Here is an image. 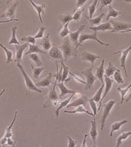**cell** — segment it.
<instances>
[{"label":"cell","instance_id":"obj_15","mask_svg":"<svg viewBox=\"0 0 131 147\" xmlns=\"http://www.w3.org/2000/svg\"><path fill=\"white\" fill-rule=\"evenodd\" d=\"M104 64L105 60L104 59H103L100 66L97 67V69H96V77L100 80L101 84H104Z\"/></svg>","mask_w":131,"mask_h":147},{"label":"cell","instance_id":"obj_47","mask_svg":"<svg viewBox=\"0 0 131 147\" xmlns=\"http://www.w3.org/2000/svg\"><path fill=\"white\" fill-rule=\"evenodd\" d=\"M113 0H100L99 2L100 3V9H102L103 8H104L105 6H108L109 5H110Z\"/></svg>","mask_w":131,"mask_h":147},{"label":"cell","instance_id":"obj_39","mask_svg":"<svg viewBox=\"0 0 131 147\" xmlns=\"http://www.w3.org/2000/svg\"><path fill=\"white\" fill-rule=\"evenodd\" d=\"M0 47L3 49V50L5 51V54H6V63H12V53L10 50H9L5 46H3V43H0Z\"/></svg>","mask_w":131,"mask_h":147},{"label":"cell","instance_id":"obj_18","mask_svg":"<svg viewBox=\"0 0 131 147\" xmlns=\"http://www.w3.org/2000/svg\"><path fill=\"white\" fill-rule=\"evenodd\" d=\"M90 29L93 30V32H98V31H107V30H113V26L110 23V22H105L103 24L98 25L97 26H91L90 27Z\"/></svg>","mask_w":131,"mask_h":147},{"label":"cell","instance_id":"obj_31","mask_svg":"<svg viewBox=\"0 0 131 147\" xmlns=\"http://www.w3.org/2000/svg\"><path fill=\"white\" fill-rule=\"evenodd\" d=\"M118 69L115 65H113V63L112 62H109V65L107 67V69H105V76H107L108 77H110L112 75H113V73L117 70Z\"/></svg>","mask_w":131,"mask_h":147},{"label":"cell","instance_id":"obj_34","mask_svg":"<svg viewBox=\"0 0 131 147\" xmlns=\"http://www.w3.org/2000/svg\"><path fill=\"white\" fill-rule=\"evenodd\" d=\"M61 66L63 68V72H62V82H64L67 79L68 74L70 73V69L67 65H66L65 63H63V61L61 62Z\"/></svg>","mask_w":131,"mask_h":147},{"label":"cell","instance_id":"obj_54","mask_svg":"<svg viewBox=\"0 0 131 147\" xmlns=\"http://www.w3.org/2000/svg\"><path fill=\"white\" fill-rule=\"evenodd\" d=\"M130 100H131V91L129 92L128 96H126V102H129Z\"/></svg>","mask_w":131,"mask_h":147},{"label":"cell","instance_id":"obj_4","mask_svg":"<svg viewBox=\"0 0 131 147\" xmlns=\"http://www.w3.org/2000/svg\"><path fill=\"white\" fill-rule=\"evenodd\" d=\"M59 48L60 49L63 55V59L66 62L68 60L69 58H70L71 56L73 55V46L70 44V38H66V39L63 42V43L61 46H59Z\"/></svg>","mask_w":131,"mask_h":147},{"label":"cell","instance_id":"obj_3","mask_svg":"<svg viewBox=\"0 0 131 147\" xmlns=\"http://www.w3.org/2000/svg\"><path fill=\"white\" fill-rule=\"evenodd\" d=\"M87 40H94V41H97V42L100 45H103V46H109V44L104 43L103 42L100 41V39L97 38V32H93V34H86V33H83L81 34L79 37V42H78L77 46H76L75 51H76L77 48L80 45H82L83 42L87 41Z\"/></svg>","mask_w":131,"mask_h":147},{"label":"cell","instance_id":"obj_43","mask_svg":"<svg viewBox=\"0 0 131 147\" xmlns=\"http://www.w3.org/2000/svg\"><path fill=\"white\" fill-rule=\"evenodd\" d=\"M130 87H131V83L128 86L125 87V88H124V89H122V88H118V89H117V90L120 92V96H121V102H120V104H122L123 102H124V99H125V96H126V94L127 93V92H128V90L130 89Z\"/></svg>","mask_w":131,"mask_h":147},{"label":"cell","instance_id":"obj_1","mask_svg":"<svg viewBox=\"0 0 131 147\" xmlns=\"http://www.w3.org/2000/svg\"><path fill=\"white\" fill-rule=\"evenodd\" d=\"M57 82H58V80L56 79L55 82H54L53 86L49 89V93L48 97L46 99V102L44 103V108H46V107H48L50 105H56V106L59 105V96L56 91V84H57Z\"/></svg>","mask_w":131,"mask_h":147},{"label":"cell","instance_id":"obj_49","mask_svg":"<svg viewBox=\"0 0 131 147\" xmlns=\"http://www.w3.org/2000/svg\"><path fill=\"white\" fill-rule=\"evenodd\" d=\"M68 140H69L68 147H75L76 146V140L72 139L70 136H68Z\"/></svg>","mask_w":131,"mask_h":147},{"label":"cell","instance_id":"obj_30","mask_svg":"<svg viewBox=\"0 0 131 147\" xmlns=\"http://www.w3.org/2000/svg\"><path fill=\"white\" fill-rule=\"evenodd\" d=\"M131 136V131L130 132H126V133H121L120 135L117 137V147H120L121 146L122 142L124 141V140H127L129 138V136Z\"/></svg>","mask_w":131,"mask_h":147},{"label":"cell","instance_id":"obj_16","mask_svg":"<svg viewBox=\"0 0 131 147\" xmlns=\"http://www.w3.org/2000/svg\"><path fill=\"white\" fill-rule=\"evenodd\" d=\"M58 88L60 90V94H59V99H62L63 96H65L66 95L75 94L76 92L72 90V89H68L67 87L66 86L63 82H60L59 83Z\"/></svg>","mask_w":131,"mask_h":147},{"label":"cell","instance_id":"obj_51","mask_svg":"<svg viewBox=\"0 0 131 147\" xmlns=\"http://www.w3.org/2000/svg\"><path fill=\"white\" fill-rule=\"evenodd\" d=\"M7 140H8L7 137H5V136L3 137L1 140H0V144L3 145V146H5V145L7 143Z\"/></svg>","mask_w":131,"mask_h":147},{"label":"cell","instance_id":"obj_57","mask_svg":"<svg viewBox=\"0 0 131 147\" xmlns=\"http://www.w3.org/2000/svg\"><path fill=\"white\" fill-rule=\"evenodd\" d=\"M5 89H3V90H2V92H0V97L2 96H3V95L4 94V92H5Z\"/></svg>","mask_w":131,"mask_h":147},{"label":"cell","instance_id":"obj_26","mask_svg":"<svg viewBox=\"0 0 131 147\" xmlns=\"http://www.w3.org/2000/svg\"><path fill=\"white\" fill-rule=\"evenodd\" d=\"M57 17H58V20L63 23V25H65L66 23L70 22L73 20V16L68 12L65 14H58Z\"/></svg>","mask_w":131,"mask_h":147},{"label":"cell","instance_id":"obj_37","mask_svg":"<svg viewBox=\"0 0 131 147\" xmlns=\"http://www.w3.org/2000/svg\"><path fill=\"white\" fill-rule=\"evenodd\" d=\"M84 11V8H79V9H76V10L74 11V13H73V20L75 21V22H79L81 18V16H82V13Z\"/></svg>","mask_w":131,"mask_h":147},{"label":"cell","instance_id":"obj_9","mask_svg":"<svg viewBox=\"0 0 131 147\" xmlns=\"http://www.w3.org/2000/svg\"><path fill=\"white\" fill-rule=\"evenodd\" d=\"M80 57L82 59L83 61H86V62H90L91 63V67H93V63H94L96 59H100L99 56H97L96 54L93 53H90L87 51H82L80 53Z\"/></svg>","mask_w":131,"mask_h":147},{"label":"cell","instance_id":"obj_59","mask_svg":"<svg viewBox=\"0 0 131 147\" xmlns=\"http://www.w3.org/2000/svg\"><path fill=\"white\" fill-rule=\"evenodd\" d=\"M11 1H12V0H7V3H9Z\"/></svg>","mask_w":131,"mask_h":147},{"label":"cell","instance_id":"obj_13","mask_svg":"<svg viewBox=\"0 0 131 147\" xmlns=\"http://www.w3.org/2000/svg\"><path fill=\"white\" fill-rule=\"evenodd\" d=\"M90 124H91V129H90V136L92 138L93 142V146H97V139L98 132H97L96 119L93 118V120L90 121Z\"/></svg>","mask_w":131,"mask_h":147},{"label":"cell","instance_id":"obj_27","mask_svg":"<svg viewBox=\"0 0 131 147\" xmlns=\"http://www.w3.org/2000/svg\"><path fill=\"white\" fill-rule=\"evenodd\" d=\"M29 51L26 53V56H28L31 53H42V54H45L46 51L42 50L41 49L39 48V46L36 45H32V44H29Z\"/></svg>","mask_w":131,"mask_h":147},{"label":"cell","instance_id":"obj_45","mask_svg":"<svg viewBox=\"0 0 131 147\" xmlns=\"http://www.w3.org/2000/svg\"><path fill=\"white\" fill-rule=\"evenodd\" d=\"M47 28L44 26H40L39 27V30L37 32V33L34 36V37L36 39H40V38H43L44 35V32L46 31Z\"/></svg>","mask_w":131,"mask_h":147},{"label":"cell","instance_id":"obj_22","mask_svg":"<svg viewBox=\"0 0 131 147\" xmlns=\"http://www.w3.org/2000/svg\"><path fill=\"white\" fill-rule=\"evenodd\" d=\"M127 122H128L127 120H123V121H120V122H114V123H112L111 131H110L109 136H110V137H112L114 132H117V131L120 130V129L121 128L122 125H124V124L127 123Z\"/></svg>","mask_w":131,"mask_h":147},{"label":"cell","instance_id":"obj_17","mask_svg":"<svg viewBox=\"0 0 131 147\" xmlns=\"http://www.w3.org/2000/svg\"><path fill=\"white\" fill-rule=\"evenodd\" d=\"M84 29H85V26L81 25L76 31L73 32H70V37L69 38H70L71 41L73 42V43L75 44L76 46H77L78 39H79V37L80 36V33H81V32H83V30Z\"/></svg>","mask_w":131,"mask_h":147},{"label":"cell","instance_id":"obj_8","mask_svg":"<svg viewBox=\"0 0 131 147\" xmlns=\"http://www.w3.org/2000/svg\"><path fill=\"white\" fill-rule=\"evenodd\" d=\"M110 23H111L112 26H113L112 32L124 31V30H126V29H129L131 28V24H130V23H126V22H118V21L112 20V21H110Z\"/></svg>","mask_w":131,"mask_h":147},{"label":"cell","instance_id":"obj_50","mask_svg":"<svg viewBox=\"0 0 131 147\" xmlns=\"http://www.w3.org/2000/svg\"><path fill=\"white\" fill-rule=\"evenodd\" d=\"M76 9L81 8L84 4H85L88 0H76Z\"/></svg>","mask_w":131,"mask_h":147},{"label":"cell","instance_id":"obj_56","mask_svg":"<svg viewBox=\"0 0 131 147\" xmlns=\"http://www.w3.org/2000/svg\"><path fill=\"white\" fill-rule=\"evenodd\" d=\"M131 32V28L129 29H126V30H124V31H121L120 32H122V33H124V32Z\"/></svg>","mask_w":131,"mask_h":147},{"label":"cell","instance_id":"obj_14","mask_svg":"<svg viewBox=\"0 0 131 147\" xmlns=\"http://www.w3.org/2000/svg\"><path fill=\"white\" fill-rule=\"evenodd\" d=\"M86 102H87V98L86 97H78V98H76V99H74V101H73L72 102H70L66 107L67 108H71V107H77L79 106H86Z\"/></svg>","mask_w":131,"mask_h":147},{"label":"cell","instance_id":"obj_52","mask_svg":"<svg viewBox=\"0 0 131 147\" xmlns=\"http://www.w3.org/2000/svg\"><path fill=\"white\" fill-rule=\"evenodd\" d=\"M19 20H20V19H12V20H5V21H0V23H7V22H12V21H19Z\"/></svg>","mask_w":131,"mask_h":147},{"label":"cell","instance_id":"obj_58","mask_svg":"<svg viewBox=\"0 0 131 147\" xmlns=\"http://www.w3.org/2000/svg\"><path fill=\"white\" fill-rule=\"evenodd\" d=\"M124 1H126L127 3H131V0H124Z\"/></svg>","mask_w":131,"mask_h":147},{"label":"cell","instance_id":"obj_44","mask_svg":"<svg viewBox=\"0 0 131 147\" xmlns=\"http://www.w3.org/2000/svg\"><path fill=\"white\" fill-rule=\"evenodd\" d=\"M89 102H90V107L92 109L93 113V118H95L96 116H97V113H98V109H97V102L92 99H90V100H89Z\"/></svg>","mask_w":131,"mask_h":147},{"label":"cell","instance_id":"obj_2","mask_svg":"<svg viewBox=\"0 0 131 147\" xmlns=\"http://www.w3.org/2000/svg\"><path fill=\"white\" fill-rule=\"evenodd\" d=\"M16 65H17V67L19 68V69L20 70V72H21V73H22V76H23V78H24L25 83H26V85L27 88H28L30 91H34V92H36L42 93L41 89H38V87L36 86V84L33 83V82L32 81V80L30 79L29 75H28V74L26 73V72L25 71L24 68L22 67V65L20 64V63H17Z\"/></svg>","mask_w":131,"mask_h":147},{"label":"cell","instance_id":"obj_25","mask_svg":"<svg viewBox=\"0 0 131 147\" xmlns=\"http://www.w3.org/2000/svg\"><path fill=\"white\" fill-rule=\"evenodd\" d=\"M86 113L88 115L93 116V113H90V112L87 111L85 108H83L82 106H79L77 107H76V109H74L73 111H67V110H64V113H71V114H76V113Z\"/></svg>","mask_w":131,"mask_h":147},{"label":"cell","instance_id":"obj_35","mask_svg":"<svg viewBox=\"0 0 131 147\" xmlns=\"http://www.w3.org/2000/svg\"><path fill=\"white\" fill-rule=\"evenodd\" d=\"M28 56H29V59H30L31 60H32L35 63H36V65L37 66H41V65H43V62H42L41 59L39 58V55H38L37 53H31V54H29Z\"/></svg>","mask_w":131,"mask_h":147},{"label":"cell","instance_id":"obj_41","mask_svg":"<svg viewBox=\"0 0 131 147\" xmlns=\"http://www.w3.org/2000/svg\"><path fill=\"white\" fill-rule=\"evenodd\" d=\"M69 22L67 23H66L65 25H63V28L62 29L60 32H59V36H60L61 38H65L66 36L70 35V31L69 30Z\"/></svg>","mask_w":131,"mask_h":147},{"label":"cell","instance_id":"obj_29","mask_svg":"<svg viewBox=\"0 0 131 147\" xmlns=\"http://www.w3.org/2000/svg\"><path fill=\"white\" fill-rule=\"evenodd\" d=\"M16 116H17V110L15 112V115L13 116V119H12V123L10 124V125L9 127L5 129V136L7 138H11L12 136V129L13 127V125L15 124V122L16 120Z\"/></svg>","mask_w":131,"mask_h":147},{"label":"cell","instance_id":"obj_32","mask_svg":"<svg viewBox=\"0 0 131 147\" xmlns=\"http://www.w3.org/2000/svg\"><path fill=\"white\" fill-rule=\"evenodd\" d=\"M17 26H12V37L10 39V41L8 42L9 45H12V44H15V45H19L20 44V42L18 41L17 38H16V30H17Z\"/></svg>","mask_w":131,"mask_h":147},{"label":"cell","instance_id":"obj_46","mask_svg":"<svg viewBox=\"0 0 131 147\" xmlns=\"http://www.w3.org/2000/svg\"><path fill=\"white\" fill-rule=\"evenodd\" d=\"M22 41H26L28 43H31L32 45H35L36 44V38L34 36H25L23 38L21 39Z\"/></svg>","mask_w":131,"mask_h":147},{"label":"cell","instance_id":"obj_55","mask_svg":"<svg viewBox=\"0 0 131 147\" xmlns=\"http://www.w3.org/2000/svg\"><path fill=\"white\" fill-rule=\"evenodd\" d=\"M88 135H85L84 136V140H83V145H82V146H86V136H87Z\"/></svg>","mask_w":131,"mask_h":147},{"label":"cell","instance_id":"obj_11","mask_svg":"<svg viewBox=\"0 0 131 147\" xmlns=\"http://www.w3.org/2000/svg\"><path fill=\"white\" fill-rule=\"evenodd\" d=\"M104 82H105V92L103 96L101 98V102H100V107L98 109V111L100 110V108H101V106H102V101L105 99V97L107 96L108 93H109L110 90L112 89V86H113V80L110 79L109 77L107 76L104 75Z\"/></svg>","mask_w":131,"mask_h":147},{"label":"cell","instance_id":"obj_20","mask_svg":"<svg viewBox=\"0 0 131 147\" xmlns=\"http://www.w3.org/2000/svg\"><path fill=\"white\" fill-rule=\"evenodd\" d=\"M52 79H53V74L52 72H49L48 76L45 79L35 84L37 87H49L52 83Z\"/></svg>","mask_w":131,"mask_h":147},{"label":"cell","instance_id":"obj_19","mask_svg":"<svg viewBox=\"0 0 131 147\" xmlns=\"http://www.w3.org/2000/svg\"><path fill=\"white\" fill-rule=\"evenodd\" d=\"M29 1L30 2V3H31L32 5L33 6V8H34L36 10L37 14H38V16H39V20L41 21V23H43L41 13H43V14H45V13H46L45 11H44V9H45V8L46 7V3H43V4H41V5H37V4H36L32 0H29Z\"/></svg>","mask_w":131,"mask_h":147},{"label":"cell","instance_id":"obj_12","mask_svg":"<svg viewBox=\"0 0 131 147\" xmlns=\"http://www.w3.org/2000/svg\"><path fill=\"white\" fill-rule=\"evenodd\" d=\"M29 44L28 42L26 43L22 44V45H16V62L17 63H21V60H22V54H23V52L29 46Z\"/></svg>","mask_w":131,"mask_h":147},{"label":"cell","instance_id":"obj_21","mask_svg":"<svg viewBox=\"0 0 131 147\" xmlns=\"http://www.w3.org/2000/svg\"><path fill=\"white\" fill-rule=\"evenodd\" d=\"M18 4H19V3L16 1L13 5L8 8V9L6 10V12H5L4 14L1 15V17H2V18H3V17L13 18L15 16V12H16V7H17Z\"/></svg>","mask_w":131,"mask_h":147},{"label":"cell","instance_id":"obj_24","mask_svg":"<svg viewBox=\"0 0 131 147\" xmlns=\"http://www.w3.org/2000/svg\"><path fill=\"white\" fill-rule=\"evenodd\" d=\"M74 95L75 94H72L69 98H67V99H65V100H63V101L61 102L60 104L59 105L58 108L56 109V116L57 118H58L59 116V110L62 109L63 108H64V107H66V106H67V105L70 102L71 99H73V98L74 97Z\"/></svg>","mask_w":131,"mask_h":147},{"label":"cell","instance_id":"obj_10","mask_svg":"<svg viewBox=\"0 0 131 147\" xmlns=\"http://www.w3.org/2000/svg\"><path fill=\"white\" fill-rule=\"evenodd\" d=\"M49 56L53 60H63V53L60 50V49L59 48V46H56V45H53L52 46V48L49 49Z\"/></svg>","mask_w":131,"mask_h":147},{"label":"cell","instance_id":"obj_36","mask_svg":"<svg viewBox=\"0 0 131 147\" xmlns=\"http://www.w3.org/2000/svg\"><path fill=\"white\" fill-rule=\"evenodd\" d=\"M104 87V84H102V86H100V88L98 89V91L96 92V94L93 96L92 99H93L96 102H101V98H102V93H103V89Z\"/></svg>","mask_w":131,"mask_h":147},{"label":"cell","instance_id":"obj_6","mask_svg":"<svg viewBox=\"0 0 131 147\" xmlns=\"http://www.w3.org/2000/svg\"><path fill=\"white\" fill-rule=\"evenodd\" d=\"M82 74L83 76H85L86 79V90L88 89H93V86L95 83V81L97 80V78L96 77V76L93 75V68L90 67L89 69L82 71Z\"/></svg>","mask_w":131,"mask_h":147},{"label":"cell","instance_id":"obj_40","mask_svg":"<svg viewBox=\"0 0 131 147\" xmlns=\"http://www.w3.org/2000/svg\"><path fill=\"white\" fill-rule=\"evenodd\" d=\"M113 77L115 81L117 83H119V84H124V80L123 79V76H122L121 72H120V70L119 69L113 73Z\"/></svg>","mask_w":131,"mask_h":147},{"label":"cell","instance_id":"obj_28","mask_svg":"<svg viewBox=\"0 0 131 147\" xmlns=\"http://www.w3.org/2000/svg\"><path fill=\"white\" fill-rule=\"evenodd\" d=\"M108 8H109V10H108V15H107V18H106V20L108 21L110 17H113V18H117V16H119L120 15H122L121 12H119L117 10L114 9L113 6L111 5H108Z\"/></svg>","mask_w":131,"mask_h":147},{"label":"cell","instance_id":"obj_33","mask_svg":"<svg viewBox=\"0 0 131 147\" xmlns=\"http://www.w3.org/2000/svg\"><path fill=\"white\" fill-rule=\"evenodd\" d=\"M99 3V0H94L93 3L91 4V5L88 7V11H89V19H92L93 15H94L95 12H96V9H97V4Z\"/></svg>","mask_w":131,"mask_h":147},{"label":"cell","instance_id":"obj_53","mask_svg":"<svg viewBox=\"0 0 131 147\" xmlns=\"http://www.w3.org/2000/svg\"><path fill=\"white\" fill-rule=\"evenodd\" d=\"M7 144L11 146H16V143H15L12 140H11V138H8L7 140Z\"/></svg>","mask_w":131,"mask_h":147},{"label":"cell","instance_id":"obj_38","mask_svg":"<svg viewBox=\"0 0 131 147\" xmlns=\"http://www.w3.org/2000/svg\"><path fill=\"white\" fill-rule=\"evenodd\" d=\"M105 16V13H101V14L99 16L96 17V18H94V19H89L87 17L88 20H89V22H90V24L93 25V26H98V25L100 24V22H101V21H102L103 20V17L104 16Z\"/></svg>","mask_w":131,"mask_h":147},{"label":"cell","instance_id":"obj_48","mask_svg":"<svg viewBox=\"0 0 131 147\" xmlns=\"http://www.w3.org/2000/svg\"><path fill=\"white\" fill-rule=\"evenodd\" d=\"M70 75L72 76H73V78H74V80H76L77 82H80V83H82V84H85L86 85V82L85 81H83V80H82V79H80V78L79 77V76H76V75H74L73 72H70Z\"/></svg>","mask_w":131,"mask_h":147},{"label":"cell","instance_id":"obj_5","mask_svg":"<svg viewBox=\"0 0 131 147\" xmlns=\"http://www.w3.org/2000/svg\"><path fill=\"white\" fill-rule=\"evenodd\" d=\"M115 103H116V102L114 100H109L103 105V112L102 119H101V130L102 131L104 129L106 120H107V117L109 116V113H110Z\"/></svg>","mask_w":131,"mask_h":147},{"label":"cell","instance_id":"obj_42","mask_svg":"<svg viewBox=\"0 0 131 147\" xmlns=\"http://www.w3.org/2000/svg\"><path fill=\"white\" fill-rule=\"evenodd\" d=\"M31 68H32V73H33V77L35 79H38L39 77V76L40 74L42 73L43 71L45 70L44 68H39V67H34L33 65H31Z\"/></svg>","mask_w":131,"mask_h":147},{"label":"cell","instance_id":"obj_23","mask_svg":"<svg viewBox=\"0 0 131 147\" xmlns=\"http://www.w3.org/2000/svg\"><path fill=\"white\" fill-rule=\"evenodd\" d=\"M40 45H41L42 47L43 48V50L45 51L49 50V49L52 48L53 45H52L51 41H50V39H49V34H46V36L44 37L41 42H40Z\"/></svg>","mask_w":131,"mask_h":147},{"label":"cell","instance_id":"obj_7","mask_svg":"<svg viewBox=\"0 0 131 147\" xmlns=\"http://www.w3.org/2000/svg\"><path fill=\"white\" fill-rule=\"evenodd\" d=\"M131 51V46L130 47H128L126 49L124 50H120L118 51L117 53H114L113 55H117V54H121L120 56V65L121 67L124 69V72H125V75H126V77H128V73L126 72V58H127V56H128L129 53Z\"/></svg>","mask_w":131,"mask_h":147}]
</instances>
